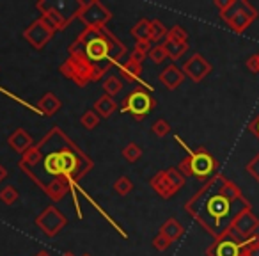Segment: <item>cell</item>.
Instances as JSON below:
<instances>
[{
    "mask_svg": "<svg viewBox=\"0 0 259 256\" xmlns=\"http://www.w3.org/2000/svg\"><path fill=\"white\" fill-rule=\"evenodd\" d=\"M93 160L59 126L23 153L18 167L54 201H61L93 169Z\"/></svg>",
    "mask_w": 259,
    "mask_h": 256,
    "instance_id": "1",
    "label": "cell"
},
{
    "mask_svg": "<svg viewBox=\"0 0 259 256\" xmlns=\"http://www.w3.org/2000/svg\"><path fill=\"white\" fill-rule=\"evenodd\" d=\"M252 205L234 181L217 173L185 203V212L213 238L227 235L233 223Z\"/></svg>",
    "mask_w": 259,
    "mask_h": 256,
    "instance_id": "2",
    "label": "cell"
},
{
    "mask_svg": "<svg viewBox=\"0 0 259 256\" xmlns=\"http://www.w3.org/2000/svg\"><path fill=\"white\" fill-rule=\"evenodd\" d=\"M68 52L93 71L94 82L103 79L114 66L121 64L128 54L126 45L107 27L83 29L69 45Z\"/></svg>",
    "mask_w": 259,
    "mask_h": 256,
    "instance_id": "3",
    "label": "cell"
},
{
    "mask_svg": "<svg viewBox=\"0 0 259 256\" xmlns=\"http://www.w3.org/2000/svg\"><path fill=\"white\" fill-rule=\"evenodd\" d=\"M220 18L234 34H243L257 20L259 13L247 0H215Z\"/></svg>",
    "mask_w": 259,
    "mask_h": 256,
    "instance_id": "4",
    "label": "cell"
},
{
    "mask_svg": "<svg viewBox=\"0 0 259 256\" xmlns=\"http://www.w3.org/2000/svg\"><path fill=\"white\" fill-rule=\"evenodd\" d=\"M178 141H180V139H178ZM181 146H185L183 142H181ZM185 148H187V146H185ZM187 152H188L187 157H185L180 162V166H178V169L181 171L183 176H194V178H197L199 181H208L209 178H213L219 173V162H217V159L206 148H202V146L197 150L187 148Z\"/></svg>",
    "mask_w": 259,
    "mask_h": 256,
    "instance_id": "5",
    "label": "cell"
},
{
    "mask_svg": "<svg viewBox=\"0 0 259 256\" xmlns=\"http://www.w3.org/2000/svg\"><path fill=\"white\" fill-rule=\"evenodd\" d=\"M80 0L75 2H54V0H39L36 4L41 18L57 32L64 30L73 20H76V13L80 9Z\"/></svg>",
    "mask_w": 259,
    "mask_h": 256,
    "instance_id": "6",
    "label": "cell"
},
{
    "mask_svg": "<svg viewBox=\"0 0 259 256\" xmlns=\"http://www.w3.org/2000/svg\"><path fill=\"white\" fill-rule=\"evenodd\" d=\"M155 107H156V101L153 100L149 91L146 89V87H135V89L122 100L121 112L132 114L137 121H142L144 118H148V114Z\"/></svg>",
    "mask_w": 259,
    "mask_h": 256,
    "instance_id": "7",
    "label": "cell"
},
{
    "mask_svg": "<svg viewBox=\"0 0 259 256\" xmlns=\"http://www.w3.org/2000/svg\"><path fill=\"white\" fill-rule=\"evenodd\" d=\"M151 189L160 196L162 199H170L178 191H181L185 185V176L181 174L180 169L169 167V169L158 171L151 178Z\"/></svg>",
    "mask_w": 259,
    "mask_h": 256,
    "instance_id": "8",
    "label": "cell"
},
{
    "mask_svg": "<svg viewBox=\"0 0 259 256\" xmlns=\"http://www.w3.org/2000/svg\"><path fill=\"white\" fill-rule=\"evenodd\" d=\"M76 20H80L85 29H100V27H107V23L112 20V13L98 0H89L80 4Z\"/></svg>",
    "mask_w": 259,
    "mask_h": 256,
    "instance_id": "9",
    "label": "cell"
},
{
    "mask_svg": "<svg viewBox=\"0 0 259 256\" xmlns=\"http://www.w3.org/2000/svg\"><path fill=\"white\" fill-rule=\"evenodd\" d=\"M68 219L64 217V213L59 208H55V205H50L36 217V226L43 231L47 237H55L62 231V228H66Z\"/></svg>",
    "mask_w": 259,
    "mask_h": 256,
    "instance_id": "10",
    "label": "cell"
},
{
    "mask_svg": "<svg viewBox=\"0 0 259 256\" xmlns=\"http://www.w3.org/2000/svg\"><path fill=\"white\" fill-rule=\"evenodd\" d=\"M59 71L68 80H71L73 84H76L78 87H85L94 82L93 71L82 61H78L76 57H71V55L59 66Z\"/></svg>",
    "mask_w": 259,
    "mask_h": 256,
    "instance_id": "11",
    "label": "cell"
},
{
    "mask_svg": "<svg viewBox=\"0 0 259 256\" xmlns=\"http://www.w3.org/2000/svg\"><path fill=\"white\" fill-rule=\"evenodd\" d=\"M54 34H55V30L52 29L43 18H37L23 30V40L32 48H36V50H43V48L50 43Z\"/></svg>",
    "mask_w": 259,
    "mask_h": 256,
    "instance_id": "12",
    "label": "cell"
},
{
    "mask_svg": "<svg viewBox=\"0 0 259 256\" xmlns=\"http://www.w3.org/2000/svg\"><path fill=\"white\" fill-rule=\"evenodd\" d=\"M257 228H259V219L254 215L252 210H245L243 213H240L236 217V221L233 223L231 230L227 231V235L238 242H245L254 237Z\"/></svg>",
    "mask_w": 259,
    "mask_h": 256,
    "instance_id": "13",
    "label": "cell"
},
{
    "mask_svg": "<svg viewBox=\"0 0 259 256\" xmlns=\"http://www.w3.org/2000/svg\"><path fill=\"white\" fill-rule=\"evenodd\" d=\"M245 244H247V240L238 242V240H234V238H231L229 235H224V237H220V238H215V242L206 249V254L208 256H241Z\"/></svg>",
    "mask_w": 259,
    "mask_h": 256,
    "instance_id": "14",
    "label": "cell"
},
{
    "mask_svg": "<svg viewBox=\"0 0 259 256\" xmlns=\"http://www.w3.org/2000/svg\"><path fill=\"white\" fill-rule=\"evenodd\" d=\"M181 69H183L185 77H188L190 80H194V82H202V80L211 73L213 68L201 54H194L187 62H185Z\"/></svg>",
    "mask_w": 259,
    "mask_h": 256,
    "instance_id": "15",
    "label": "cell"
},
{
    "mask_svg": "<svg viewBox=\"0 0 259 256\" xmlns=\"http://www.w3.org/2000/svg\"><path fill=\"white\" fill-rule=\"evenodd\" d=\"M160 82L165 86V89L169 91H174L178 89V87L183 84L185 80V73L181 68H178L176 64H169L167 68H163L162 71H160Z\"/></svg>",
    "mask_w": 259,
    "mask_h": 256,
    "instance_id": "16",
    "label": "cell"
},
{
    "mask_svg": "<svg viewBox=\"0 0 259 256\" xmlns=\"http://www.w3.org/2000/svg\"><path fill=\"white\" fill-rule=\"evenodd\" d=\"M119 77H121L122 82H128V84L137 82L142 77V62L128 57L126 61H122L119 64Z\"/></svg>",
    "mask_w": 259,
    "mask_h": 256,
    "instance_id": "17",
    "label": "cell"
},
{
    "mask_svg": "<svg viewBox=\"0 0 259 256\" xmlns=\"http://www.w3.org/2000/svg\"><path fill=\"white\" fill-rule=\"evenodd\" d=\"M8 142H9V146H11V148L15 150L16 153H20V155L27 153L34 146L32 135H30L27 130H23V128H18V130L13 132V134L9 135Z\"/></svg>",
    "mask_w": 259,
    "mask_h": 256,
    "instance_id": "18",
    "label": "cell"
},
{
    "mask_svg": "<svg viewBox=\"0 0 259 256\" xmlns=\"http://www.w3.org/2000/svg\"><path fill=\"white\" fill-rule=\"evenodd\" d=\"M62 101L59 100V96H55L54 93H47L41 96V100L37 101V111L43 112V116H54L61 111Z\"/></svg>",
    "mask_w": 259,
    "mask_h": 256,
    "instance_id": "19",
    "label": "cell"
},
{
    "mask_svg": "<svg viewBox=\"0 0 259 256\" xmlns=\"http://www.w3.org/2000/svg\"><path fill=\"white\" fill-rule=\"evenodd\" d=\"M183 233H185V228L181 226V224L178 223L174 217L167 219L165 223L162 224V228H160V235H163V237H165L169 242L180 240V238L183 237Z\"/></svg>",
    "mask_w": 259,
    "mask_h": 256,
    "instance_id": "20",
    "label": "cell"
},
{
    "mask_svg": "<svg viewBox=\"0 0 259 256\" xmlns=\"http://www.w3.org/2000/svg\"><path fill=\"white\" fill-rule=\"evenodd\" d=\"M93 111L96 112L100 118H110V116L117 111V103H115V100L112 96L103 94V96H100L96 101H94Z\"/></svg>",
    "mask_w": 259,
    "mask_h": 256,
    "instance_id": "21",
    "label": "cell"
},
{
    "mask_svg": "<svg viewBox=\"0 0 259 256\" xmlns=\"http://www.w3.org/2000/svg\"><path fill=\"white\" fill-rule=\"evenodd\" d=\"M132 36L137 41H149L151 36V20L141 18L134 27H132Z\"/></svg>",
    "mask_w": 259,
    "mask_h": 256,
    "instance_id": "22",
    "label": "cell"
},
{
    "mask_svg": "<svg viewBox=\"0 0 259 256\" xmlns=\"http://www.w3.org/2000/svg\"><path fill=\"white\" fill-rule=\"evenodd\" d=\"M163 48L167 52V57L172 59V61H178L181 59L185 54L188 52V43H176V41H163Z\"/></svg>",
    "mask_w": 259,
    "mask_h": 256,
    "instance_id": "23",
    "label": "cell"
},
{
    "mask_svg": "<svg viewBox=\"0 0 259 256\" xmlns=\"http://www.w3.org/2000/svg\"><path fill=\"white\" fill-rule=\"evenodd\" d=\"M122 89V80L121 77H115V75H108L107 79L103 80V91L105 94L114 98L115 94H119Z\"/></svg>",
    "mask_w": 259,
    "mask_h": 256,
    "instance_id": "24",
    "label": "cell"
},
{
    "mask_svg": "<svg viewBox=\"0 0 259 256\" xmlns=\"http://www.w3.org/2000/svg\"><path fill=\"white\" fill-rule=\"evenodd\" d=\"M151 41H137L134 47V50H132V54L128 55V57L135 59V61L142 62L146 57L149 55V52H151Z\"/></svg>",
    "mask_w": 259,
    "mask_h": 256,
    "instance_id": "25",
    "label": "cell"
},
{
    "mask_svg": "<svg viewBox=\"0 0 259 256\" xmlns=\"http://www.w3.org/2000/svg\"><path fill=\"white\" fill-rule=\"evenodd\" d=\"M167 32H169V29L160 20H151V36H149L151 43H158V41L165 40Z\"/></svg>",
    "mask_w": 259,
    "mask_h": 256,
    "instance_id": "26",
    "label": "cell"
},
{
    "mask_svg": "<svg viewBox=\"0 0 259 256\" xmlns=\"http://www.w3.org/2000/svg\"><path fill=\"white\" fill-rule=\"evenodd\" d=\"M122 157H124L126 162H137L139 159L142 157V150L139 144H135V142H130V144L124 146V150H122Z\"/></svg>",
    "mask_w": 259,
    "mask_h": 256,
    "instance_id": "27",
    "label": "cell"
},
{
    "mask_svg": "<svg viewBox=\"0 0 259 256\" xmlns=\"http://www.w3.org/2000/svg\"><path fill=\"white\" fill-rule=\"evenodd\" d=\"M100 119L101 118L94 111H85L82 114V118H80V123H82V126L87 128V130H94V128H98V125H100Z\"/></svg>",
    "mask_w": 259,
    "mask_h": 256,
    "instance_id": "28",
    "label": "cell"
},
{
    "mask_svg": "<svg viewBox=\"0 0 259 256\" xmlns=\"http://www.w3.org/2000/svg\"><path fill=\"white\" fill-rule=\"evenodd\" d=\"M114 191L117 192L119 196H126L134 191V181L130 180L128 176H119L117 180L114 181Z\"/></svg>",
    "mask_w": 259,
    "mask_h": 256,
    "instance_id": "29",
    "label": "cell"
},
{
    "mask_svg": "<svg viewBox=\"0 0 259 256\" xmlns=\"http://www.w3.org/2000/svg\"><path fill=\"white\" fill-rule=\"evenodd\" d=\"M165 40L167 41H176V43H187L188 34L181 25H174V27H170V29H169Z\"/></svg>",
    "mask_w": 259,
    "mask_h": 256,
    "instance_id": "30",
    "label": "cell"
},
{
    "mask_svg": "<svg viewBox=\"0 0 259 256\" xmlns=\"http://www.w3.org/2000/svg\"><path fill=\"white\" fill-rule=\"evenodd\" d=\"M18 198H20L18 191H16L13 185H8V187H4L0 191V199H2V203H6V205H15V203L18 201Z\"/></svg>",
    "mask_w": 259,
    "mask_h": 256,
    "instance_id": "31",
    "label": "cell"
},
{
    "mask_svg": "<svg viewBox=\"0 0 259 256\" xmlns=\"http://www.w3.org/2000/svg\"><path fill=\"white\" fill-rule=\"evenodd\" d=\"M151 130H153V134L156 135V137H165V135H169V132H170V125L165 121V119H156L155 123H153V126H151Z\"/></svg>",
    "mask_w": 259,
    "mask_h": 256,
    "instance_id": "32",
    "label": "cell"
},
{
    "mask_svg": "<svg viewBox=\"0 0 259 256\" xmlns=\"http://www.w3.org/2000/svg\"><path fill=\"white\" fill-rule=\"evenodd\" d=\"M148 57L151 59V62H155V64H162L165 59H169L167 57V52H165V48H163V45H155V47L151 48V52H149Z\"/></svg>",
    "mask_w": 259,
    "mask_h": 256,
    "instance_id": "33",
    "label": "cell"
},
{
    "mask_svg": "<svg viewBox=\"0 0 259 256\" xmlns=\"http://www.w3.org/2000/svg\"><path fill=\"white\" fill-rule=\"evenodd\" d=\"M245 171H247V173L259 184V153L247 164V166H245Z\"/></svg>",
    "mask_w": 259,
    "mask_h": 256,
    "instance_id": "34",
    "label": "cell"
},
{
    "mask_svg": "<svg viewBox=\"0 0 259 256\" xmlns=\"http://www.w3.org/2000/svg\"><path fill=\"white\" fill-rule=\"evenodd\" d=\"M170 244H172V242H169L165 237H163V235H160V233L156 235L155 238H153V247H155L156 251H160V252L165 251V249H169Z\"/></svg>",
    "mask_w": 259,
    "mask_h": 256,
    "instance_id": "35",
    "label": "cell"
},
{
    "mask_svg": "<svg viewBox=\"0 0 259 256\" xmlns=\"http://www.w3.org/2000/svg\"><path fill=\"white\" fill-rule=\"evenodd\" d=\"M247 68H248V71H252V73H259V55L255 54V55H250V57L247 59Z\"/></svg>",
    "mask_w": 259,
    "mask_h": 256,
    "instance_id": "36",
    "label": "cell"
},
{
    "mask_svg": "<svg viewBox=\"0 0 259 256\" xmlns=\"http://www.w3.org/2000/svg\"><path fill=\"white\" fill-rule=\"evenodd\" d=\"M248 132H250V134H254L255 137L259 139V114L255 116L250 123H248Z\"/></svg>",
    "mask_w": 259,
    "mask_h": 256,
    "instance_id": "37",
    "label": "cell"
},
{
    "mask_svg": "<svg viewBox=\"0 0 259 256\" xmlns=\"http://www.w3.org/2000/svg\"><path fill=\"white\" fill-rule=\"evenodd\" d=\"M6 176H8V169H6V167L2 166V164H0V181L4 180Z\"/></svg>",
    "mask_w": 259,
    "mask_h": 256,
    "instance_id": "38",
    "label": "cell"
},
{
    "mask_svg": "<svg viewBox=\"0 0 259 256\" xmlns=\"http://www.w3.org/2000/svg\"><path fill=\"white\" fill-rule=\"evenodd\" d=\"M36 256H52V254L48 251H45V249H41L39 252H36Z\"/></svg>",
    "mask_w": 259,
    "mask_h": 256,
    "instance_id": "39",
    "label": "cell"
},
{
    "mask_svg": "<svg viewBox=\"0 0 259 256\" xmlns=\"http://www.w3.org/2000/svg\"><path fill=\"white\" fill-rule=\"evenodd\" d=\"M62 256H75L73 252H66V254H62Z\"/></svg>",
    "mask_w": 259,
    "mask_h": 256,
    "instance_id": "40",
    "label": "cell"
},
{
    "mask_svg": "<svg viewBox=\"0 0 259 256\" xmlns=\"http://www.w3.org/2000/svg\"><path fill=\"white\" fill-rule=\"evenodd\" d=\"M82 256H91V254H87V252H85V254H82Z\"/></svg>",
    "mask_w": 259,
    "mask_h": 256,
    "instance_id": "41",
    "label": "cell"
},
{
    "mask_svg": "<svg viewBox=\"0 0 259 256\" xmlns=\"http://www.w3.org/2000/svg\"><path fill=\"white\" fill-rule=\"evenodd\" d=\"M257 55H259V54H257Z\"/></svg>",
    "mask_w": 259,
    "mask_h": 256,
    "instance_id": "42",
    "label": "cell"
}]
</instances>
